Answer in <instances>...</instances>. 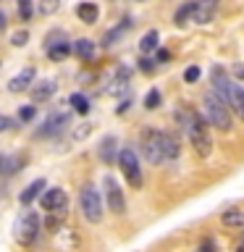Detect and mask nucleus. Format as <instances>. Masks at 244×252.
Returning a JSON list of instances; mask_svg holds the SVG:
<instances>
[{
	"label": "nucleus",
	"mask_w": 244,
	"mask_h": 252,
	"mask_svg": "<svg viewBox=\"0 0 244 252\" xmlns=\"http://www.w3.org/2000/svg\"><path fill=\"white\" fill-rule=\"evenodd\" d=\"M66 208H68V194L63 192V189L53 187V189H47V192L42 194V210H47V213H66Z\"/></svg>",
	"instance_id": "obj_8"
},
{
	"label": "nucleus",
	"mask_w": 244,
	"mask_h": 252,
	"mask_svg": "<svg viewBox=\"0 0 244 252\" xmlns=\"http://www.w3.org/2000/svg\"><path fill=\"white\" fill-rule=\"evenodd\" d=\"M74 53L82 61H90L94 55V42H92V39H76V42H74Z\"/></svg>",
	"instance_id": "obj_21"
},
{
	"label": "nucleus",
	"mask_w": 244,
	"mask_h": 252,
	"mask_svg": "<svg viewBox=\"0 0 244 252\" xmlns=\"http://www.w3.org/2000/svg\"><path fill=\"white\" fill-rule=\"evenodd\" d=\"M42 189H45V179H37V181H31V184H29V187L21 192V197H19V200H21V205H29V202H34L37 197L42 194Z\"/></svg>",
	"instance_id": "obj_16"
},
{
	"label": "nucleus",
	"mask_w": 244,
	"mask_h": 252,
	"mask_svg": "<svg viewBox=\"0 0 244 252\" xmlns=\"http://www.w3.org/2000/svg\"><path fill=\"white\" fill-rule=\"evenodd\" d=\"M197 79H200V68H197V66H189V68L184 71V82L189 84V82H197Z\"/></svg>",
	"instance_id": "obj_31"
},
{
	"label": "nucleus",
	"mask_w": 244,
	"mask_h": 252,
	"mask_svg": "<svg viewBox=\"0 0 244 252\" xmlns=\"http://www.w3.org/2000/svg\"><path fill=\"white\" fill-rule=\"evenodd\" d=\"M76 16L84 24H94V21H97V16H100V11H97V5H94V3H82L76 8Z\"/></svg>",
	"instance_id": "obj_19"
},
{
	"label": "nucleus",
	"mask_w": 244,
	"mask_h": 252,
	"mask_svg": "<svg viewBox=\"0 0 244 252\" xmlns=\"http://www.w3.org/2000/svg\"><path fill=\"white\" fill-rule=\"evenodd\" d=\"M34 76H37V71L34 68H24L21 74H16L11 82H8V90L11 92H21V90H27V87L34 82Z\"/></svg>",
	"instance_id": "obj_13"
},
{
	"label": "nucleus",
	"mask_w": 244,
	"mask_h": 252,
	"mask_svg": "<svg viewBox=\"0 0 244 252\" xmlns=\"http://www.w3.org/2000/svg\"><path fill=\"white\" fill-rule=\"evenodd\" d=\"M68 124H71L68 113H53V116L42 124V129H39V137H55V134H61Z\"/></svg>",
	"instance_id": "obj_11"
},
{
	"label": "nucleus",
	"mask_w": 244,
	"mask_h": 252,
	"mask_svg": "<svg viewBox=\"0 0 244 252\" xmlns=\"http://www.w3.org/2000/svg\"><path fill=\"white\" fill-rule=\"evenodd\" d=\"M215 8H218V0H197L192 19L197 24H210V19L215 16Z\"/></svg>",
	"instance_id": "obj_12"
},
{
	"label": "nucleus",
	"mask_w": 244,
	"mask_h": 252,
	"mask_svg": "<svg viewBox=\"0 0 244 252\" xmlns=\"http://www.w3.org/2000/svg\"><path fill=\"white\" fill-rule=\"evenodd\" d=\"M163 137L165 131H157V129H142L139 134V147H142V155L147 158V163H163L165 160V147H163Z\"/></svg>",
	"instance_id": "obj_3"
},
{
	"label": "nucleus",
	"mask_w": 244,
	"mask_h": 252,
	"mask_svg": "<svg viewBox=\"0 0 244 252\" xmlns=\"http://www.w3.org/2000/svg\"><path fill=\"white\" fill-rule=\"evenodd\" d=\"M39 234V216L37 213H27L16 220V239L21 244H31Z\"/></svg>",
	"instance_id": "obj_7"
},
{
	"label": "nucleus",
	"mask_w": 244,
	"mask_h": 252,
	"mask_svg": "<svg viewBox=\"0 0 244 252\" xmlns=\"http://www.w3.org/2000/svg\"><path fill=\"white\" fill-rule=\"evenodd\" d=\"M202 108H205V121L210 126H215L220 131L231 129V110H228V105L218 97V94H210V92L205 94Z\"/></svg>",
	"instance_id": "obj_2"
},
{
	"label": "nucleus",
	"mask_w": 244,
	"mask_h": 252,
	"mask_svg": "<svg viewBox=\"0 0 244 252\" xmlns=\"http://www.w3.org/2000/svg\"><path fill=\"white\" fill-rule=\"evenodd\" d=\"M87 134H90V126H84V129H76L74 137H76V139H82V137H87Z\"/></svg>",
	"instance_id": "obj_35"
},
{
	"label": "nucleus",
	"mask_w": 244,
	"mask_h": 252,
	"mask_svg": "<svg viewBox=\"0 0 244 252\" xmlns=\"http://www.w3.org/2000/svg\"><path fill=\"white\" fill-rule=\"evenodd\" d=\"M231 110L244 121V90L239 84H231Z\"/></svg>",
	"instance_id": "obj_18"
},
{
	"label": "nucleus",
	"mask_w": 244,
	"mask_h": 252,
	"mask_svg": "<svg viewBox=\"0 0 244 252\" xmlns=\"http://www.w3.org/2000/svg\"><path fill=\"white\" fill-rule=\"evenodd\" d=\"M19 118H21V121H31V118H34V105L21 108V110H19Z\"/></svg>",
	"instance_id": "obj_32"
},
{
	"label": "nucleus",
	"mask_w": 244,
	"mask_h": 252,
	"mask_svg": "<svg viewBox=\"0 0 244 252\" xmlns=\"http://www.w3.org/2000/svg\"><path fill=\"white\" fill-rule=\"evenodd\" d=\"M55 90H58V84L47 79V82L37 84L34 90H31V100H34V102H42V100H47V97H53V94H55Z\"/></svg>",
	"instance_id": "obj_17"
},
{
	"label": "nucleus",
	"mask_w": 244,
	"mask_h": 252,
	"mask_svg": "<svg viewBox=\"0 0 244 252\" xmlns=\"http://www.w3.org/2000/svg\"><path fill=\"white\" fill-rule=\"evenodd\" d=\"M105 189H108V208L113 210L116 216H123L126 213V200H123L121 187H118L110 176H105Z\"/></svg>",
	"instance_id": "obj_10"
},
{
	"label": "nucleus",
	"mask_w": 244,
	"mask_h": 252,
	"mask_svg": "<svg viewBox=\"0 0 244 252\" xmlns=\"http://www.w3.org/2000/svg\"><path fill=\"white\" fill-rule=\"evenodd\" d=\"M118 165H121V173L126 176V184L131 189H139L142 187V168H139V160H137V153L131 147H123L118 153Z\"/></svg>",
	"instance_id": "obj_5"
},
{
	"label": "nucleus",
	"mask_w": 244,
	"mask_h": 252,
	"mask_svg": "<svg viewBox=\"0 0 244 252\" xmlns=\"http://www.w3.org/2000/svg\"><path fill=\"white\" fill-rule=\"evenodd\" d=\"M139 50L142 53H152V50H157V32H147L145 37H142V42H139Z\"/></svg>",
	"instance_id": "obj_23"
},
{
	"label": "nucleus",
	"mask_w": 244,
	"mask_h": 252,
	"mask_svg": "<svg viewBox=\"0 0 244 252\" xmlns=\"http://www.w3.org/2000/svg\"><path fill=\"white\" fill-rule=\"evenodd\" d=\"M79 208H82L84 218L90 220V223H100L102 220V200H100L97 189L92 184L82 187V192H79Z\"/></svg>",
	"instance_id": "obj_4"
},
{
	"label": "nucleus",
	"mask_w": 244,
	"mask_h": 252,
	"mask_svg": "<svg viewBox=\"0 0 244 252\" xmlns=\"http://www.w3.org/2000/svg\"><path fill=\"white\" fill-rule=\"evenodd\" d=\"M220 223L228 226V228H242V226H244V210H239V208L223 210V216H220Z\"/></svg>",
	"instance_id": "obj_15"
},
{
	"label": "nucleus",
	"mask_w": 244,
	"mask_h": 252,
	"mask_svg": "<svg viewBox=\"0 0 244 252\" xmlns=\"http://www.w3.org/2000/svg\"><path fill=\"white\" fill-rule=\"evenodd\" d=\"M0 129H3V131L11 129V118H0Z\"/></svg>",
	"instance_id": "obj_36"
},
{
	"label": "nucleus",
	"mask_w": 244,
	"mask_h": 252,
	"mask_svg": "<svg viewBox=\"0 0 244 252\" xmlns=\"http://www.w3.org/2000/svg\"><path fill=\"white\" fill-rule=\"evenodd\" d=\"M163 147H165V160H173V158H179V153H181L179 139L168 131H165V137H163Z\"/></svg>",
	"instance_id": "obj_22"
},
{
	"label": "nucleus",
	"mask_w": 244,
	"mask_h": 252,
	"mask_svg": "<svg viewBox=\"0 0 244 252\" xmlns=\"http://www.w3.org/2000/svg\"><path fill=\"white\" fill-rule=\"evenodd\" d=\"M242 252H244V250H242Z\"/></svg>",
	"instance_id": "obj_38"
},
{
	"label": "nucleus",
	"mask_w": 244,
	"mask_h": 252,
	"mask_svg": "<svg viewBox=\"0 0 244 252\" xmlns=\"http://www.w3.org/2000/svg\"><path fill=\"white\" fill-rule=\"evenodd\" d=\"M61 8V0H39V13L42 16H53Z\"/></svg>",
	"instance_id": "obj_26"
},
{
	"label": "nucleus",
	"mask_w": 244,
	"mask_h": 252,
	"mask_svg": "<svg viewBox=\"0 0 244 252\" xmlns=\"http://www.w3.org/2000/svg\"><path fill=\"white\" fill-rule=\"evenodd\" d=\"M19 165H21V158H5V160H3V173H5V176H11Z\"/></svg>",
	"instance_id": "obj_29"
},
{
	"label": "nucleus",
	"mask_w": 244,
	"mask_h": 252,
	"mask_svg": "<svg viewBox=\"0 0 244 252\" xmlns=\"http://www.w3.org/2000/svg\"><path fill=\"white\" fill-rule=\"evenodd\" d=\"M100 158L105 163H113L116 160V137H105L100 142Z\"/></svg>",
	"instance_id": "obj_20"
},
{
	"label": "nucleus",
	"mask_w": 244,
	"mask_h": 252,
	"mask_svg": "<svg viewBox=\"0 0 244 252\" xmlns=\"http://www.w3.org/2000/svg\"><path fill=\"white\" fill-rule=\"evenodd\" d=\"M242 244H244V239H242Z\"/></svg>",
	"instance_id": "obj_37"
},
{
	"label": "nucleus",
	"mask_w": 244,
	"mask_h": 252,
	"mask_svg": "<svg viewBox=\"0 0 244 252\" xmlns=\"http://www.w3.org/2000/svg\"><path fill=\"white\" fill-rule=\"evenodd\" d=\"M19 16H21V21H29L31 19V0H19Z\"/></svg>",
	"instance_id": "obj_28"
},
{
	"label": "nucleus",
	"mask_w": 244,
	"mask_h": 252,
	"mask_svg": "<svg viewBox=\"0 0 244 252\" xmlns=\"http://www.w3.org/2000/svg\"><path fill=\"white\" fill-rule=\"evenodd\" d=\"M131 27H134V21H131V19H123V21H121V24H118V27H116V29H110V32H108V34H105V37H102V47H110V45H116V42H118V39H121V37L126 34V32H129V29H131Z\"/></svg>",
	"instance_id": "obj_14"
},
{
	"label": "nucleus",
	"mask_w": 244,
	"mask_h": 252,
	"mask_svg": "<svg viewBox=\"0 0 244 252\" xmlns=\"http://www.w3.org/2000/svg\"><path fill=\"white\" fill-rule=\"evenodd\" d=\"M27 39H29V32H16V34H11V42H13L16 47L27 45Z\"/></svg>",
	"instance_id": "obj_30"
},
{
	"label": "nucleus",
	"mask_w": 244,
	"mask_h": 252,
	"mask_svg": "<svg viewBox=\"0 0 244 252\" xmlns=\"http://www.w3.org/2000/svg\"><path fill=\"white\" fill-rule=\"evenodd\" d=\"M176 118L184 124V129L189 131V139H192L194 153L200 155V158H210L213 139H210V131H208V121H202L200 116L192 113V110H186V108H179Z\"/></svg>",
	"instance_id": "obj_1"
},
{
	"label": "nucleus",
	"mask_w": 244,
	"mask_h": 252,
	"mask_svg": "<svg viewBox=\"0 0 244 252\" xmlns=\"http://www.w3.org/2000/svg\"><path fill=\"white\" fill-rule=\"evenodd\" d=\"M157 105H160V92H157V90H150L147 97H145V108H147V110H155Z\"/></svg>",
	"instance_id": "obj_27"
},
{
	"label": "nucleus",
	"mask_w": 244,
	"mask_h": 252,
	"mask_svg": "<svg viewBox=\"0 0 244 252\" xmlns=\"http://www.w3.org/2000/svg\"><path fill=\"white\" fill-rule=\"evenodd\" d=\"M139 68H142V71H152V68H155V61H152V58H142V61H139Z\"/></svg>",
	"instance_id": "obj_33"
},
{
	"label": "nucleus",
	"mask_w": 244,
	"mask_h": 252,
	"mask_svg": "<svg viewBox=\"0 0 244 252\" xmlns=\"http://www.w3.org/2000/svg\"><path fill=\"white\" fill-rule=\"evenodd\" d=\"M45 50H47V58L50 61H63L71 50H74V42H68V37L63 29H53L50 34L45 37Z\"/></svg>",
	"instance_id": "obj_6"
},
{
	"label": "nucleus",
	"mask_w": 244,
	"mask_h": 252,
	"mask_svg": "<svg viewBox=\"0 0 244 252\" xmlns=\"http://www.w3.org/2000/svg\"><path fill=\"white\" fill-rule=\"evenodd\" d=\"M68 102L74 105L76 113H90V100H87L84 94H79V92H76V94H71V100H68Z\"/></svg>",
	"instance_id": "obj_25"
},
{
	"label": "nucleus",
	"mask_w": 244,
	"mask_h": 252,
	"mask_svg": "<svg viewBox=\"0 0 244 252\" xmlns=\"http://www.w3.org/2000/svg\"><path fill=\"white\" fill-rule=\"evenodd\" d=\"M231 84L234 82L226 76L223 68H220V66L213 68V90H215V94L226 102V105H231Z\"/></svg>",
	"instance_id": "obj_9"
},
{
	"label": "nucleus",
	"mask_w": 244,
	"mask_h": 252,
	"mask_svg": "<svg viewBox=\"0 0 244 252\" xmlns=\"http://www.w3.org/2000/svg\"><path fill=\"white\" fill-rule=\"evenodd\" d=\"M192 16H194V3H184L176 11V19H173V21H176V27H184L186 19H192Z\"/></svg>",
	"instance_id": "obj_24"
},
{
	"label": "nucleus",
	"mask_w": 244,
	"mask_h": 252,
	"mask_svg": "<svg viewBox=\"0 0 244 252\" xmlns=\"http://www.w3.org/2000/svg\"><path fill=\"white\" fill-rule=\"evenodd\" d=\"M165 61H171V53H168V50H157L155 63H165Z\"/></svg>",
	"instance_id": "obj_34"
}]
</instances>
